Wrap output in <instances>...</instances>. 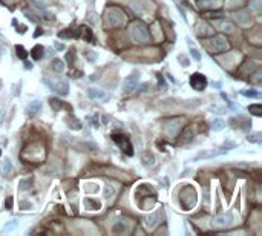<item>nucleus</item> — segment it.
Listing matches in <instances>:
<instances>
[{
  "label": "nucleus",
  "instance_id": "obj_1",
  "mask_svg": "<svg viewBox=\"0 0 262 236\" xmlns=\"http://www.w3.org/2000/svg\"><path fill=\"white\" fill-rule=\"evenodd\" d=\"M179 204L184 210H192L196 204V192L193 186H184V189L179 192Z\"/></svg>",
  "mask_w": 262,
  "mask_h": 236
},
{
  "label": "nucleus",
  "instance_id": "obj_2",
  "mask_svg": "<svg viewBox=\"0 0 262 236\" xmlns=\"http://www.w3.org/2000/svg\"><path fill=\"white\" fill-rule=\"evenodd\" d=\"M112 141L118 146L120 150H121L123 154H126L127 156H132V155H133V146H132L131 140H129L124 133H121V132L112 133Z\"/></svg>",
  "mask_w": 262,
  "mask_h": 236
},
{
  "label": "nucleus",
  "instance_id": "obj_3",
  "mask_svg": "<svg viewBox=\"0 0 262 236\" xmlns=\"http://www.w3.org/2000/svg\"><path fill=\"white\" fill-rule=\"evenodd\" d=\"M235 221V216L231 212H226L221 213V215H216L213 219H212V227H216V228H226V227H230Z\"/></svg>",
  "mask_w": 262,
  "mask_h": 236
},
{
  "label": "nucleus",
  "instance_id": "obj_4",
  "mask_svg": "<svg viewBox=\"0 0 262 236\" xmlns=\"http://www.w3.org/2000/svg\"><path fill=\"white\" fill-rule=\"evenodd\" d=\"M132 38L133 40H137V42H141V43H146V42H149V31H147V28L144 26V25H140L137 23L133 28H132Z\"/></svg>",
  "mask_w": 262,
  "mask_h": 236
},
{
  "label": "nucleus",
  "instance_id": "obj_5",
  "mask_svg": "<svg viewBox=\"0 0 262 236\" xmlns=\"http://www.w3.org/2000/svg\"><path fill=\"white\" fill-rule=\"evenodd\" d=\"M138 84H140V72L135 71V72H132L129 77L124 78V81H123V91L126 94H131L132 91L137 89Z\"/></svg>",
  "mask_w": 262,
  "mask_h": 236
},
{
  "label": "nucleus",
  "instance_id": "obj_6",
  "mask_svg": "<svg viewBox=\"0 0 262 236\" xmlns=\"http://www.w3.org/2000/svg\"><path fill=\"white\" fill-rule=\"evenodd\" d=\"M190 86H192V89H195V91H204L207 87V78H205V75L199 74V72H195L190 77Z\"/></svg>",
  "mask_w": 262,
  "mask_h": 236
},
{
  "label": "nucleus",
  "instance_id": "obj_7",
  "mask_svg": "<svg viewBox=\"0 0 262 236\" xmlns=\"http://www.w3.org/2000/svg\"><path fill=\"white\" fill-rule=\"evenodd\" d=\"M107 19H109V25H110V26H115V28H118V26H121V25L124 23V15H123V12L120 11L118 8L110 9Z\"/></svg>",
  "mask_w": 262,
  "mask_h": 236
},
{
  "label": "nucleus",
  "instance_id": "obj_8",
  "mask_svg": "<svg viewBox=\"0 0 262 236\" xmlns=\"http://www.w3.org/2000/svg\"><path fill=\"white\" fill-rule=\"evenodd\" d=\"M228 152L226 146L222 149H216V150H204V152H199V154L195 156V160H212V158H216V156H221V155H226Z\"/></svg>",
  "mask_w": 262,
  "mask_h": 236
},
{
  "label": "nucleus",
  "instance_id": "obj_9",
  "mask_svg": "<svg viewBox=\"0 0 262 236\" xmlns=\"http://www.w3.org/2000/svg\"><path fill=\"white\" fill-rule=\"evenodd\" d=\"M45 84H48L49 87L52 89V91H55L59 95H68L69 94V84L68 81H60V83H55V84H51L48 80H43Z\"/></svg>",
  "mask_w": 262,
  "mask_h": 236
},
{
  "label": "nucleus",
  "instance_id": "obj_10",
  "mask_svg": "<svg viewBox=\"0 0 262 236\" xmlns=\"http://www.w3.org/2000/svg\"><path fill=\"white\" fill-rule=\"evenodd\" d=\"M159 219H161V213L159 212H152L149 215H146L144 218V224L147 228H155L156 225L159 224Z\"/></svg>",
  "mask_w": 262,
  "mask_h": 236
},
{
  "label": "nucleus",
  "instance_id": "obj_11",
  "mask_svg": "<svg viewBox=\"0 0 262 236\" xmlns=\"http://www.w3.org/2000/svg\"><path fill=\"white\" fill-rule=\"evenodd\" d=\"M87 97L89 98H95V100H103V101H107L109 100V94L103 89H95V87H91L87 91Z\"/></svg>",
  "mask_w": 262,
  "mask_h": 236
},
{
  "label": "nucleus",
  "instance_id": "obj_12",
  "mask_svg": "<svg viewBox=\"0 0 262 236\" xmlns=\"http://www.w3.org/2000/svg\"><path fill=\"white\" fill-rule=\"evenodd\" d=\"M42 101L40 100H34V101H31L29 104H28V107H26V114L28 115H36V114H38L40 110H42Z\"/></svg>",
  "mask_w": 262,
  "mask_h": 236
},
{
  "label": "nucleus",
  "instance_id": "obj_13",
  "mask_svg": "<svg viewBox=\"0 0 262 236\" xmlns=\"http://www.w3.org/2000/svg\"><path fill=\"white\" fill-rule=\"evenodd\" d=\"M84 207H86V210H98L101 207V202L95 198H86L84 199Z\"/></svg>",
  "mask_w": 262,
  "mask_h": 236
},
{
  "label": "nucleus",
  "instance_id": "obj_14",
  "mask_svg": "<svg viewBox=\"0 0 262 236\" xmlns=\"http://www.w3.org/2000/svg\"><path fill=\"white\" fill-rule=\"evenodd\" d=\"M77 34H78V37H81L83 40H86V42H91V38H92V31L87 26H80L78 31H77Z\"/></svg>",
  "mask_w": 262,
  "mask_h": 236
},
{
  "label": "nucleus",
  "instance_id": "obj_15",
  "mask_svg": "<svg viewBox=\"0 0 262 236\" xmlns=\"http://www.w3.org/2000/svg\"><path fill=\"white\" fill-rule=\"evenodd\" d=\"M141 161H143V166H144V167H150V166L153 164V161H155V156L152 155V152H149V150H144L143 155H141Z\"/></svg>",
  "mask_w": 262,
  "mask_h": 236
},
{
  "label": "nucleus",
  "instance_id": "obj_16",
  "mask_svg": "<svg viewBox=\"0 0 262 236\" xmlns=\"http://www.w3.org/2000/svg\"><path fill=\"white\" fill-rule=\"evenodd\" d=\"M127 228H129V224L126 222V221H117L114 227H112V232H115V233H124V232H127Z\"/></svg>",
  "mask_w": 262,
  "mask_h": 236
},
{
  "label": "nucleus",
  "instance_id": "obj_17",
  "mask_svg": "<svg viewBox=\"0 0 262 236\" xmlns=\"http://www.w3.org/2000/svg\"><path fill=\"white\" fill-rule=\"evenodd\" d=\"M212 45L216 51H222V49H226L227 48V42L224 37H215L213 40H212Z\"/></svg>",
  "mask_w": 262,
  "mask_h": 236
},
{
  "label": "nucleus",
  "instance_id": "obj_18",
  "mask_svg": "<svg viewBox=\"0 0 262 236\" xmlns=\"http://www.w3.org/2000/svg\"><path fill=\"white\" fill-rule=\"evenodd\" d=\"M64 121L68 123L69 129H72V130H80V129H81V121H80V120H77L75 117H68Z\"/></svg>",
  "mask_w": 262,
  "mask_h": 236
},
{
  "label": "nucleus",
  "instance_id": "obj_19",
  "mask_svg": "<svg viewBox=\"0 0 262 236\" xmlns=\"http://www.w3.org/2000/svg\"><path fill=\"white\" fill-rule=\"evenodd\" d=\"M43 51H45V48L42 46V45H36V46L31 49V55H32V59L34 60H40L43 59Z\"/></svg>",
  "mask_w": 262,
  "mask_h": 236
},
{
  "label": "nucleus",
  "instance_id": "obj_20",
  "mask_svg": "<svg viewBox=\"0 0 262 236\" xmlns=\"http://www.w3.org/2000/svg\"><path fill=\"white\" fill-rule=\"evenodd\" d=\"M51 68H52L54 72H63L64 71V63H63V60L54 59L51 61Z\"/></svg>",
  "mask_w": 262,
  "mask_h": 236
},
{
  "label": "nucleus",
  "instance_id": "obj_21",
  "mask_svg": "<svg viewBox=\"0 0 262 236\" xmlns=\"http://www.w3.org/2000/svg\"><path fill=\"white\" fill-rule=\"evenodd\" d=\"M210 127L213 132H221V130L226 127V123H224V120H221V118H216L212 121V124H210Z\"/></svg>",
  "mask_w": 262,
  "mask_h": 236
},
{
  "label": "nucleus",
  "instance_id": "obj_22",
  "mask_svg": "<svg viewBox=\"0 0 262 236\" xmlns=\"http://www.w3.org/2000/svg\"><path fill=\"white\" fill-rule=\"evenodd\" d=\"M17 225H19V219H17V218H14V219L8 221V222L5 224V227H3V232H12Z\"/></svg>",
  "mask_w": 262,
  "mask_h": 236
},
{
  "label": "nucleus",
  "instance_id": "obj_23",
  "mask_svg": "<svg viewBox=\"0 0 262 236\" xmlns=\"http://www.w3.org/2000/svg\"><path fill=\"white\" fill-rule=\"evenodd\" d=\"M11 172H12V163H11V160L6 156L5 161H3V175H9Z\"/></svg>",
  "mask_w": 262,
  "mask_h": 236
},
{
  "label": "nucleus",
  "instance_id": "obj_24",
  "mask_svg": "<svg viewBox=\"0 0 262 236\" xmlns=\"http://www.w3.org/2000/svg\"><path fill=\"white\" fill-rule=\"evenodd\" d=\"M261 137H262L261 132H256V133H251V135H248V138H247V140H248L250 143H254V144H261V143H262Z\"/></svg>",
  "mask_w": 262,
  "mask_h": 236
},
{
  "label": "nucleus",
  "instance_id": "obj_25",
  "mask_svg": "<svg viewBox=\"0 0 262 236\" xmlns=\"http://www.w3.org/2000/svg\"><path fill=\"white\" fill-rule=\"evenodd\" d=\"M15 52H17V57L20 60H26V57H28V52H26V49H25L22 45L15 46Z\"/></svg>",
  "mask_w": 262,
  "mask_h": 236
},
{
  "label": "nucleus",
  "instance_id": "obj_26",
  "mask_svg": "<svg viewBox=\"0 0 262 236\" xmlns=\"http://www.w3.org/2000/svg\"><path fill=\"white\" fill-rule=\"evenodd\" d=\"M248 110H250V114L256 115V117H261V115H262L261 104H251V106L248 107Z\"/></svg>",
  "mask_w": 262,
  "mask_h": 236
},
{
  "label": "nucleus",
  "instance_id": "obj_27",
  "mask_svg": "<svg viewBox=\"0 0 262 236\" xmlns=\"http://www.w3.org/2000/svg\"><path fill=\"white\" fill-rule=\"evenodd\" d=\"M31 184H32V179L31 178H25L20 181V190H28L31 187Z\"/></svg>",
  "mask_w": 262,
  "mask_h": 236
},
{
  "label": "nucleus",
  "instance_id": "obj_28",
  "mask_svg": "<svg viewBox=\"0 0 262 236\" xmlns=\"http://www.w3.org/2000/svg\"><path fill=\"white\" fill-rule=\"evenodd\" d=\"M61 38H71V37H78L77 32H74V31H61L59 34Z\"/></svg>",
  "mask_w": 262,
  "mask_h": 236
},
{
  "label": "nucleus",
  "instance_id": "obj_29",
  "mask_svg": "<svg viewBox=\"0 0 262 236\" xmlns=\"http://www.w3.org/2000/svg\"><path fill=\"white\" fill-rule=\"evenodd\" d=\"M49 101H51V107H52L54 110H60V109H61V101H60V100H57V98H51Z\"/></svg>",
  "mask_w": 262,
  "mask_h": 236
},
{
  "label": "nucleus",
  "instance_id": "obj_30",
  "mask_svg": "<svg viewBox=\"0 0 262 236\" xmlns=\"http://www.w3.org/2000/svg\"><path fill=\"white\" fill-rule=\"evenodd\" d=\"M190 54H192V57H193L195 61H201V59H203V57H201V54H199V51H198L196 48H192Z\"/></svg>",
  "mask_w": 262,
  "mask_h": 236
},
{
  "label": "nucleus",
  "instance_id": "obj_31",
  "mask_svg": "<svg viewBox=\"0 0 262 236\" xmlns=\"http://www.w3.org/2000/svg\"><path fill=\"white\" fill-rule=\"evenodd\" d=\"M74 60H75V52L71 49L69 52H66V63L68 65H74Z\"/></svg>",
  "mask_w": 262,
  "mask_h": 236
},
{
  "label": "nucleus",
  "instance_id": "obj_32",
  "mask_svg": "<svg viewBox=\"0 0 262 236\" xmlns=\"http://www.w3.org/2000/svg\"><path fill=\"white\" fill-rule=\"evenodd\" d=\"M150 86H152L150 83H143V84L137 86V89H138V92H141V94H144V92H147V91H149V87H150Z\"/></svg>",
  "mask_w": 262,
  "mask_h": 236
},
{
  "label": "nucleus",
  "instance_id": "obj_33",
  "mask_svg": "<svg viewBox=\"0 0 262 236\" xmlns=\"http://www.w3.org/2000/svg\"><path fill=\"white\" fill-rule=\"evenodd\" d=\"M242 95H245V97H251V98H259L261 94L259 92H256V91H244Z\"/></svg>",
  "mask_w": 262,
  "mask_h": 236
},
{
  "label": "nucleus",
  "instance_id": "obj_34",
  "mask_svg": "<svg viewBox=\"0 0 262 236\" xmlns=\"http://www.w3.org/2000/svg\"><path fill=\"white\" fill-rule=\"evenodd\" d=\"M261 0H253L251 2V9L253 11H256V12H259L261 11V3H259Z\"/></svg>",
  "mask_w": 262,
  "mask_h": 236
},
{
  "label": "nucleus",
  "instance_id": "obj_35",
  "mask_svg": "<svg viewBox=\"0 0 262 236\" xmlns=\"http://www.w3.org/2000/svg\"><path fill=\"white\" fill-rule=\"evenodd\" d=\"M97 52H94V51H86V59L87 60H92V61H95L97 60Z\"/></svg>",
  "mask_w": 262,
  "mask_h": 236
},
{
  "label": "nucleus",
  "instance_id": "obj_36",
  "mask_svg": "<svg viewBox=\"0 0 262 236\" xmlns=\"http://www.w3.org/2000/svg\"><path fill=\"white\" fill-rule=\"evenodd\" d=\"M178 60L181 61V65L186 68V66H189V59L184 55V54H181V55H178Z\"/></svg>",
  "mask_w": 262,
  "mask_h": 236
},
{
  "label": "nucleus",
  "instance_id": "obj_37",
  "mask_svg": "<svg viewBox=\"0 0 262 236\" xmlns=\"http://www.w3.org/2000/svg\"><path fill=\"white\" fill-rule=\"evenodd\" d=\"M12 87H14V91H12V95H14V97H19V95H20V87H22V81H19V84H17V86L14 84Z\"/></svg>",
  "mask_w": 262,
  "mask_h": 236
},
{
  "label": "nucleus",
  "instance_id": "obj_38",
  "mask_svg": "<svg viewBox=\"0 0 262 236\" xmlns=\"http://www.w3.org/2000/svg\"><path fill=\"white\" fill-rule=\"evenodd\" d=\"M80 146H83L86 149H94V150H98V146H97L95 143H83V144H80Z\"/></svg>",
  "mask_w": 262,
  "mask_h": 236
},
{
  "label": "nucleus",
  "instance_id": "obj_39",
  "mask_svg": "<svg viewBox=\"0 0 262 236\" xmlns=\"http://www.w3.org/2000/svg\"><path fill=\"white\" fill-rule=\"evenodd\" d=\"M112 193H115V189H114V187H110V186H106V187H104V196L109 198Z\"/></svg>",
  "mask_w": 262,
  "mask_h": 236
},
{
  "label": "nucleus",
  "instance_id": "obj_40",
  "mask_svg": "<svg viewBox=\"0 0 262 236\" xmlns=\"http://www.w3.org/2000/svg\"><path fill=\"white\" fill-rule=\"evenodd\" d=\"M221 29H224V31H227V32H231L233 31V25H230V23H224L222 25V28Z\"/></svg>",
  "mask_w": 262,
  "mask_h": 236
},
{
  "label": "nucleus",
  "instance_id": "obj_41",
  "mask_svg": "<svg viewBox=\"0 0 262 236\" xmlns=\"http://www.w3.org/2000/svg\"><path fill=\"white\" fill-rule=\"evenodd\" d=\"M158 81H159V87H161V89H164V91H166V83H164V80H163V77H158Z\"/></svg>",
  "mask_w": 262,
  "mask_h": 236
},
{
  "label": "nucleus",
  "instance_id": "obj_42",
  "mask_svg": "<svg viewBox=\"0 0 262 236\" xmlns=\"http://www.w3.org/2000/svg\"><path fill=\"white\" fill-rule=\"evenodd\" d=\"M25 69H29V71H31V69H32V63H31V61H25Z\"/></svg>",
  "mask_w": 262,
  "mask_h": 236
},
{
  "label": "nucleus",
  "instance_id": "obj_43",
  "mask_svg": "<svg viewBox=\"0 0 262 236\" xmlns=\"http://www.w3.org/2000/svg\"><path fill=\"white\" fill-rule=\"evenodd\" d=\"M20 207H22V209H31V204H28V202H22V204H20Z\"/></svg>",
  "mask_w": 262,
  "mask_h": 236
},
{
  "label": "nucleus",
  "instance_id": "obj_44",
  "mask_svg": "<svg viewBox=\"0 0 262 236\" xmlns=\"http://www.w3.org/2000/svg\"><path fill=\"white\" fill-rule=\"evenodd\" d=\"M54 46L57 48L59 51H64V46H63V45H60V43H54Z\"/></svg>",
  "mask_w": 262,
  "mask_h": 236
},
{
  "label": "nucleus",
  "instance_id": "obj_45",
  "mask_svg": "<svg viewBox=\"0 0 262 236\" xmlns=\"http://www.w3.org/2000/svg\"><path fill=\"white\" fill-rule=\"evenodd\" d=\"M6 207H8V209H11V207H12V198H8V202H6Z\"/></svg>",
  "mask_w": 262,
  "mask_h": 236
},
{
  "label": "nucleus",
  "instance_id": "obj_46",
  "mask_svg": "<svg viewBox=\"0 0 262 236\" xmlns=\"http://www.w3.org/2000/svg\"><path fill=\"white\" fill-rule=\"evenodd\" d=\"M0 154H2V152H0Z\"/></svg>",
  "mask_w": 262,
  "mask_h": 236
}]
</instances>
